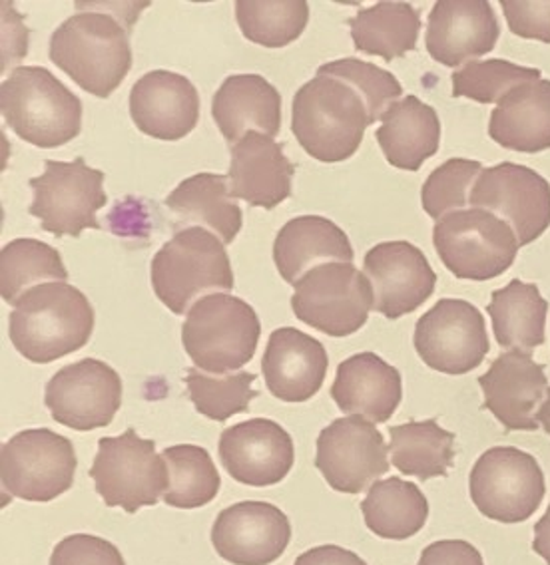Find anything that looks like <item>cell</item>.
I'll list each match as a JSON object with an SVG mask.
<instances>
[{
  "label": "cell",
  "instance_id": "1",
  "mask_svg": "<svg viewBox=\"0 0 550 565\" xmlns=\"http://www.w3.org/2000/svg\"><path fill=\"white\" fill-rule=\"evenodd\" d=\"M76 14L52 32L51 61L82 90L108 98L133 68L120 2H76Z\"/></svg>",
  "mask_w": 550,
  "mask_h": 565
},
{
  "label": "cell",
  "instance_id": "2",
  "mask_svg": "<svg viewBox=\"0 0 550 565\" xmlns=\"http://www.w3.org/2000/svg\"><path fill=\"white\" fill-rule=\"evenodd\" d=\"M94 331V309L68 282H44L22 295L11 313L12 347L31 363L49 364L81 351Z\"/></svg>",
  "mask_w": 550,
  "mask_h": 565
},
{
  "label": "cell",
  "instance_id": "3",
  "mask_svg": "<svg viewBox=\"0 0 550 565\" xmlns=\"http://www.w3.org/2000/svg\"><path fill=\"white\" fill-rule=\"evenodd\" d=\"M371 114L347 82L317 74L306 82L292 106V131L299 146L319 162H346L359 150Z\"/></svg>",
  "mask_w": 550,
  "mask_h": 565
},
{
  "label": "cell",
  "instance_id": "4",
  "mask_svg": "<svg viewBox=\"0 0 550 565\" xmlns=\"http://www.w3.org/2000/svg\"><path fill=\"white\" fill-rule=\"evenodd\" d=\"M0 110L11 130L36 148H61L82 130V102L51 71L22 66L0 86Z\"/></svg>",
  "mask_w": 550,
  "mask_h": 565
},
{
  "label": "cell",
  "instance_id": "5",
  "mask_svg": "<svg viewBox=\"0 0 550 565\" xmlns=\"http://www.w3.org/2000/svg\"><path fill=\"white\" fill-rule=\"evenodd\" d=\"M152 287L173 315L190 313L200 297L212 291H232L234 271L224 243L204 227L176 233L154 255Z\"/></svg>",
  "mask_w": 550,
  "mask_h": 565
},
{
  "label": "cell",
  "instance_id": "6",
  "mask_svg": "<svg viewBox=\"0 0 550 565\" xmlns=\"http://www.w3.org/2000/svg\"><path fill=\"white\" fill-rule=\"evenodd\" d=\"M262 324L254 309L234 295L200 299L182 324V343L195 369L234 374L254 359Z\"/></svg>",
  "mask_w": 550,
  "mask_h": 565
},
{
  "label": "cell",
  "instance_id": "7",
  "mask_svg": "<svg viewBox=\"0 0 550 565\" xmlns=\"http://www.w3.org/2000/svg\"><path fill=\"white\" fill-rule=\"evenodd\" d=\"M438 257L457 279L487 281L510 269L519 242L507 222L485 210H461L441 217L433 230Z\"/></svg>",
  "mask_w": 550,
  "mask_h": 565
},
{
  "label": "cell",
  "instance_id": "8",
  "mask_svg": "<svg viewBox=\"0 0 550 565\" xmlns=\"http://www.w3.org/2000/svg\"><path fill=\"white\" fill-rule=\"evenodd\" d=\"M91 478L104 504L128 514L158 504L168 490V466L156 455V443L144 440L134 428L98 440Z\"/></svg>",
  "mask_w": 550,
  "mask_h": 565
},
{
  "label": "cell",
  "instance_id": "9",
  "mask_svg": "<svg viewBox=\"0 0 550 565\" xmlns=\"http://www.w3.org/2000/svg\"><path fill=\"white\" fill-rule=\"evenodd\" d=\"M294 287L297 319L337 339L357 333L373 309L371 282L353 263L319 265Z\"/></svg>",
  "mask_w": 550,
  "mask_h": 565
},
{
  "label": "cell",
  "instance_id": "10",
  "mask_svg": "<svg viewBox=\"0 0 550 565\" xmlns=\"http://www.w3.org/2000/svg\"><path fill=\"white\" fill-rule=\"evenodd\" d=\"M469 490L480 514L520 524L539 510L547 484L537 458L512 446H495L473 466Z\"/></svg>",
  "mask_w": 550,
  "mask_h": 565
},
{
  "label": "cell",
  "instance_id": "11",
  "mask_svg": "<svg viewBox=\"0 0 550 565\" xmlns=\"http://www.w3.org/2000/svg\"><path fill=\"white\" fill-rule=\"evenodd\" d=\"M76 466L71 440L49 428L22 430L0 452L2 488L27 502H51L68 492Z\"/></svg>",
  "mask_w": 550,
  "mask_h": 565
},
{
  "label": "cell",
  "instance_id": "12",
  "mask_svg": "<svg viewBox=\"0 0 550 565\" xmlns=\"http://www.w3.org/2000/svg\"><path fill=\"white\" fill-rule=\"evenodd\" d=\"M29 185L34 193L29 212L41 220L44 232L78 237L84 230H103L96 212L108 202L104 173L88 168L84 158L49 160L44 173L32 178Z\"/></svg>",
  "mask_w": 550,
  "mask_h": 565
},
{
  "label": "cell",
  "instance_id": "13",
  "mask_svg": "<svg viewBox=\"0 0 550 565\" xmlns=\"http://www.w3.org/2000/svg\"><path fill=\"white\" fill-rule=\"evenodd\" d=\"M413 343L423 363L445 374L475 371L490 349L483 315L463 299H441L423 315Z\"/></svg>",
  "mask_w": 550,
  "mask_h": 565
},
{
  "label": "cell",
  "instance_id": "14",
  "mask_svg": "<svg viewBox=\"0 0 550 565\" xmlns=\"http://www.w3.org/2000/svg\"><path fill=\"white\" fill-rule=\"evenodd\" d=\"M469 203L509 223L519 247L550 227L549 182L527 166L505 162L485 168L470 190Z\"/></svg>",
  "mask_w": 550,
  "mask_h": 565
},
{
  "label": "cell",
  "instance_id": "15",
  "mask_svg": "<svg viewBox=\"0 0 550 565\" xmlns=\"http://www.w3.org/2000/svg\"><path fill=\"white\" fill-rule=\"evenodd\" d=\"M388 445L361 416L337 418L317 438L316 468L331 490L359 494L389 472Z\"/></svg>",
  "mask_w": 550,
  "mask_h": 565
},
{
  "label": "cell",
  "instance_id": "16",
  "mask_svg": "<svg viewBox=\"0 0 550 565\" xmlns=\"http://www.w3.org/2000/svg\"><path fill=\"white\" fill-rule=\"evenodd\" d=\"M44 403L52 418L72 430L104 428L123 406V379L110 364L82 359L52 376Z\"/></svg>",
  "mask_w": 550,
  "mask_h": 565
},
{
  "label": "cell",
  "instance_id": "17",
  "mask_svg": "<svg viewBox=\"0 0 550 565\" xmlns=\"http://www.w3.org/2000/svg\"><path fill=\"white\" fill-rule=\"evenodd\" d=\"M363 269L373 289V311L391 321L417 311L437 285L425 253L408 242L379 243L367 252Z\"/></svg>",
  "mask_w": 550,
  "mask_h": 565
},
{
  "label": "cell",
  "instance_id": "18",
  "mask_svg": "<svg viewBox=\"0 0 550 565\" xmlns=\"http://www.w3.org/2000/svg\"><path fill=\"white\" fill-rule=\"evenodd\" d=\"M218 452L225 472L235 482L254 488L279 484L296 460L289 433L267 418H252L225 428Z\"/></svg>",
  "mask_w": 550,
  "mask_h": 565
},
{
  "label": "cell",
  "instance_id": "19",
  "mask_svg": "<svg viewBox=\"0 0 550 565\" xmlns=\"http://www.w3.org/2000/svg\"><path fill=\"white\" fill-rule=\"evenodd\" d=\"M292 542L287 515L269 502H240L215 518L212 544L222 559L234 565H269Z\"/></svg>",
  "mask_w": 550,
  "mask_h": 565
},
{
  "label": "cell",
  "instance_id": "20",
  "mask_svg": "<svg viewBox=\"0 0 550 565\" xmlns=\"http://www.w3.org/2000/svg\"><path fill=\"white\" fill-rule=\"evenodd\" d=\"M485 408L507 430H537L539 413L549 396L544 366L519 351L500 354L479 379Z\"/></svg>",
  "mask_w": 550,
  "mask_h": 565
},
{
  "label": "cell",
  "instance_id": "21",
  "mask_svg": "<svg viewBox=\"0 0 550 565\" xmlns=\"http://www.w3.org/2000/svg\"><path fill=\"white\" fill-rule=\"evenodd\" d=\"M499 21L487 0H438L429 14L425 46L433 61L457 68L493 52Z\"/></svg>",
  "mask_w": 550,
  "mask_h": 565
},
{
  "label": "cell",
  "instance_id": "22",
  "mask_svg": "<svg viewBox=\"0 0 550 565\" xmlns=\"http://www.w3.org/2000/svg\"><path fill=\"white\" fill-rule=\"evenodd\" d=\"M130 116L136 128L150 138L182 140L198 126L200 96L182 74L148 72L130 92Z\"/></svg>",
  "mask_w": 550,
  "mask_h": 565
},
{
  "label": "cell",
  "instance_id": "23",
  "mask_svg": "<svg viewBox=\"0 0 550 565\" xmlns=\"http://www.w3.org/2000/svg\"><path fill=\"white\" fill-rule=\"evenodd\" d=\"M230 195L235 200L274 210L292 195L296 166L289 162L284 146L274 138L250 131L230 148Z\"/></svg>",
  "mask_w": 550,
  "mask_h": 565
},
{
  "label": "cell",
  "instance_id": "24",
  "mask_svg": "<svg viewBox=\"0 0 550 565\" xmlns=\"http://www.w3.org/2000/svg\"><path fill=\"white\" fill-rule=\"evenodd\" d=\"M327 351L314 337L294 327H282L269 334L262 373L267 391L284 403H306L319 393L326 381Z\"/></svg>",
  "mask_w": 550,
  "mask_h": 565
},
{
  "label": "cell",
  "instance_id": "25",
  "mask_svg": "<svg viewBox=\"0 0 550 565\" xmlns=\"http://www.w3.org/2000/svg\"><path fill=\"white\" fill-rule=\"evenodd\" d=\"M331 398L341 413L388 423L403 398L401 373L379 354H353L337 366Z\"/></svg>",
  "mask_w": 550,
  "mask_h": 565
},
{
  "label": "cell",
  "instance_id": "26",
  "mask_svg": "<svg viewBox=\"0 0 550 565\" xmlns=\"http://www.w3.org/2000/svg\"><path fill=\"white\" fill-rule=\"evenodd\" d=\"M212 116L232 146L250 131L275 138L282 130V96L260 74H234L215 92Z\"/></svg>",
  "mask_w": 550,
  "mask_h": 565
},
{
  "label": "cell",
  "instance_id": "27",
  "mask_svg": "<svg viewBox=\"0 0 550 565\" xmlns=\"http://www.w3.org/2000/svg\"><path fill=\"white\" fill-rule=\"evenodd\" d=\"M353 247L337 223L319 215L287 222L274 243V262L284 281L296 285L326 263H353Z\"/></svg>",
  "mask_w": 550,
  "mask_h": 565
},
{
  "label": "cell",
  "instance_id": "28",
  "mask_svg": "<svg viewBox=\"0 0 550 565\" xmlns=\"http://www.w3.org/2000/svg\"><path fill=\"white\" fill-rule=\"evenodd\" d=\"M376 140L393 168L417 172L438 152L441 121L437 111L417 96L395 102L383 114Z\"/></svg>",
  "mask_w": 550,
  "mask_h": 565
},
{
  "label": "cell",
  "instance_id": "29",
  "mask_svg": "<svg viewBox=\"0 0 550 565\" xmlns=\"http://www.w3.org/2000/svg\"><path fill=\"white\" fill-rule=\"evenodd\" d=\"M489 136L500 148L539 153L550 148V81L510 92L490 114Z\"/></svg>",
  "mask_w": 550,
  "mask_h": 565
},
{
  "label": "cell",
  "instance_id": "30",
  "mask_svg": "<svg viewBox=\"0 0 550 565\" xmlns=\"http://www.w3.org/2000/svg\"><path fill=\"white\" fill-rule=\"evenodd\" d=\"M228 175L220 173H198L183 180L173 190L166 205L178 215L180 223L190 227H210L222 239L232 243L242 230V210L230 195Z\"/></svg>",
  "mask_w": 550,
  "mask_h": 565
},
{
  "label": "cell",
  "instance_id": "31",
  "mask_svg": "<svg viewBox=\"0 0 550 565\" xmlns=\"http://www.w3.org/2000/svg\"><path fill=\"white\" fill-rule=\"evenodd\" d=\"M487 313L500 347L529 354L544 343L549 303L542 299L539 287L519 279L490 297Z\"/></svg>",
  "mask_w": 550,
  "mask_h": 565
},
{
  "label": "cell",
  "instance_id": "32",
  "mask_svg": "<svg viewBox=\"0 0 550 565\" xmlns=\"http://www.w3.org/2000/svg\"><path fill=\"white\" fill-rule=\"evenodd\" d=\"M349 29L357 51L391 62L417 49L421 14L409 2H379L357 12Z\"/></svg>",
  "mask_w": 550,
  "mask_h": 565
},
{
  "label": "cell",
  "instance_id": "33",
  "mask_svg": "<svg viewBox=\"0 0 550 565\" xmlns=\"http://www.w3.org/2000/svg\"><path fill=\"white\" fill-rule=\"evenodd\" d=\"M361 512L367 527L379 537L408 540L427 522L429 502L417 484L393 476L369 488Z\"/></svg>",
  "mask_w": 550,
  "mask_h": 565
},
{
  "label": "cell",
  "instance_id": "34",
  "mask_svg": "<svg viewBox=\"0 0 550 565\" xmlns=\"http://www.w3.org/2000/svg\"><path fill=\"white\" fill-rule=\"evenodd\" d=\"M391 462L401 475L417 476L421 482L447 476L455 458V435L437 420H411L389 428Z\"/></svg>",
  "mask_w": 550,
  "mask_h": 565
},
{
  "label": "cell",
  "instance_id": "35",
  "mask_svg": "<svg viewBox=\"0 0 550 565\" xmlns=\"http://www.w3.org/2000/svg\"><path fill=\"white\" fill-rule=\"evenodd\" d=\"M61 253L39 239H12L0 253V289L9 305L44 282H66Z\"/></svg>",
  "mask_w": 550,
  "mask_h": 565
},
{
  "label": "cell",
  "instance_id": "36",
  "mask_svg": "<svg viewBox=\"0 0 550 565\" xmlns=\"http://www.w3.org/2000/svg\"><path fill=\"white\" fill-rule=\"evenodd\" d=\"M168 490L163 502L180 510H194L210 504L220 492V475L210 452L202 446L178 445L166 448Z\"/></svg>",
  "mask_w": 550,
  "mask_h": 565
},
{
  "label": "cell",
  "instance_id": "37",
  "mask_svg": "<svg viewBox=\"0 0 550 565\" xmlns=\"http://www.w3.org/2000/svg\"><path fill=\"white\" fill-rule=\"evenodd\" d=\"M235 19L247 41L284 49L306 31L309 4L306 0H237Z\"/></svg>",
  "mask_w": 550,
  "mask_h": 565
},
{
  "label": "cell",
  "instance_id": "38",
  "mask_svg": "<svg viewBox=\"0 0 550 565\" xmlns=\"http://www.w3.org/2000/svg\"><path fill=\"white\" fill-rule=\"evenodd\" d=\"M255 379L254 373L245 371L212 376L200 369H190L186 384L198 413L215 423H225L234 414L247 413L250 403L260 394L252 388Z\"/></svg>",
  "mask_w": 550,
  "mask_h": 565
},
{
  "label": "cell",
  "instance_id": "39",
  "mask_svg": "<svg viewBox=\"0 0 550 565\" xmlns=\"http://www.w3.org/2000/svg\"><path fill=\"white\" fill-rule=\"evenodd\" d=\"M453 96L469 98L479 104L503 102L510 92L517 90L525 84L540 81V71L517 66L509 61L469 62L451 76Z\"/></svg>",
  "mask_w": 550,
  "mask_h": 565
},
{
  "label": "cell",
  "instance_id": "40",
  "mask_svg": "<svg viewBox=\"0 0 550 565\" xmlns=\"http://www.w3.org/2000/svg\"><path fill=\"white\" fill-rule=\"evenodd\" d=\"M483 166L475 160L453 158L431 173L421 190V202L429 217L441 220L461 212L470 200V190L479 180Z\"/></svg>",
  "mask_w": 550,
  "mask_h": 565
},
{
  "label": "cell",
  "instance_id": "41",
  "mask_svg": "<svg viewBox=\"0 0 550 565\" xmlns=\"http://www.w3.org/2000/svg\"><path fill=\"white\" fill-rule=\"evenodd\" d=\"M317 74H327L353 86L359 96L366 100L373 124L383 118V114L399 102L403 88L391 72L379 68L371 62L359 58H341V61L327 62Z\"/></svg>",
  "mask_w": 550,
  "mask_h": 565
},
{
  "label": "cell",
  "instance_id": "42",
  "mask_svg": "<svg viewBox=\"0 0 550 565\" xmlns=\"http://www.w3.org/2000/svg\"><path fill=\"white\" fill-rule=\"evenodd\" d=\"M51 565H126L116 545L98 535L74 534L54 545Z\"/></svg>",
  "mask_w": 550,
  "mask_h": 565
},
{
  "label": "cell",
  "instance_id": "43",
  "mask_svg": "<svg viewBox=\"0 0 550 565\" xmlns=\"http://www.w3.org/2000/svg\"><path fill=\"white\" fill-rule=\"evenodd\" d=\"M503 12L512 34L550 44V0H503Z\"/></svg>",
  "mask_w": 550,
  "mask_h": 565
},
{
  "label": "cell",
  "instance_id": "44",
  "mask_svg": "<svg viewBox=\"0 0 550 565\" xmlns=\"http://www.w3.org/2000/svg\"><path fill=\"white\" fill-rule=\"evenodd\" d=\"M417 565H485L475 545L463 540H441L427 545Z\"/></svg>",
  "mask_w": 550,
  "mask_h": 565
},
{
  "label": "cell",
  "instance_id": "45",
  "mask_svg": "<svg viewBox=\"0 0 550 565\" xmlns=\"http://www.w3.org/2000/svg\"><path fill=\"white\" fill-rule=\"evenodd\" d=\"M294 565H367L359 555L339 545H317L299 555Z\"/></svg>",
  "mask_w": 550,
  "mask_h": 565
},
{
  "label": "cell",
  "instance_id": "46",
  "mask_svg": "<svg viewBox=\"0 0 550 565\" xmlns=\"http://www.w3.org/2000/svg\"><path fill=\"white\" fill-rule=\"evenodd\" d=\"M532 550L550 565V504L544 515L535 524Z\"/></svg>",
  "mask_w": 550,
  "mask_h": 565
},
{
  "label": "cell",
  "instance_id": "47",
  "mask_svg": "<svg viewBox=\"0 0 550 565\" xmlns=\"http://www.w3.org/2000/svg\"><path fill=\"white\" fill-rule=\"evenodd\" d=\"M539 423L542 424V428L550 435V391L547 401H544L542 408H540Z\"/></svg>",
  "mask_w": 550,
  "mask_h": 565
}]
</instances>
